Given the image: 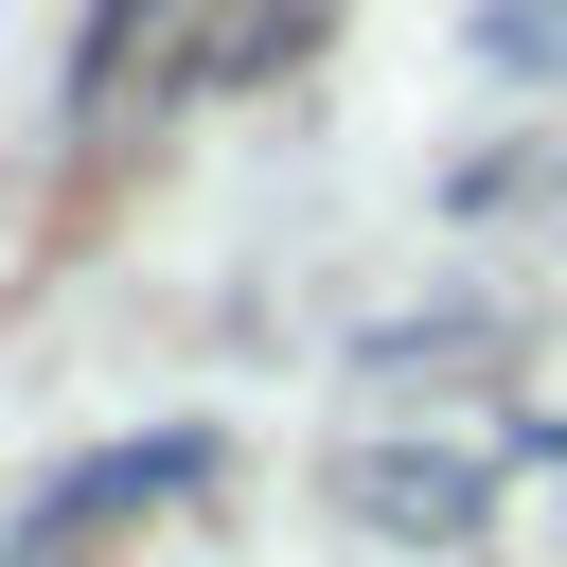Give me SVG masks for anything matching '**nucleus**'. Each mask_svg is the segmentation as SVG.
Here are the masks:
<instances>
[{
    "label": "nucleus",
    "instance_id": "nucleus-1",
    "mask_svg": "<svg viewBox=\"0 0 567 567\" xmlns=\"http://www.w3.org/2000/svg\"><path fill=\"white\" fill-rule=\"evenodd\" d=\"M177 478H213V425H159V443H106V461H71V478L35 496V549L106 532V514H142V496H177Z\"/></svg>",
    "mask_w": 567,
    "mask_h": 567
},
{
    "label": "nucleus",
    "instance_id": "nucleus-2",
    "mask_svg": "<svg viewBox=\"0 0 567 567\" xmlns=\"http://www.w3.org/2000/svg\"><path fill=\"white\" fill-rule=\"evenodd\" d=\"M337 496L390 514V532H461V514H478V478H443V461H337Z\"/></svg>",
    "mask_w": 567,
    "mask_h": 567
}]
</instances>
